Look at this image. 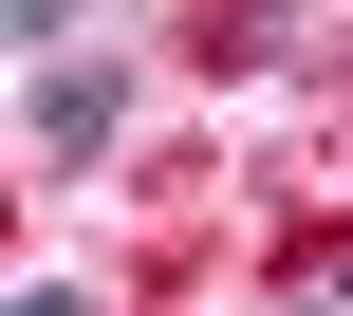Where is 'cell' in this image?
<instances>
[{"instance_id": "3", "label": "cell", "mask_w": 353, "mask_h": 316, "mask_svg": "<svg viewBox=\"0 0 353 316\" xmlns=\"http://www.w3.org/2000/svg\"><path fill=\"white\" fill-rule=\"evenodd\" d=\"M19 19V56H74V0H0Z\"/></svg>"}, {"instance_id": "1", "label": "cell", "mask_w": 353, "mask_h": 316, "mask_svg": "<svg viewBox=\"0 0 353 316\" xmlns=\"http://www.w3.org/2000/svg\"><path fill=\"white\" fill-rule=\"evenodd\" d=\"M19 130H37L56 168H74V149H112V75H93V56H37V75H19Z\"/></svg>"}, {"instance_id": "4", "label": "cell", "mask_w": 353, "mask_h": 316, "mask_svg": "<svg viewBox=\"0 0 353 316\" xmlns=\"http://www.w3.org/2000/svg\"><path fill=\"white\" fill-rule=\"evenodd\" d=\"M19 316H93V298H74V279H19Z\"/></svg>"}, {"instance_id": "2", "label": "cell", "mask_w": 353, "mask_h": 316, "mask_svg": "<svg viewBox=\"0 0 353 316\" xmlns=\"http://www.w3.org/2000/svg\"><path fill=\"white\" fill-rule=\"evenodd\" d=\"M279 316H353V242H316V261L279 279Z\"/></svg>"}]
</instances>
